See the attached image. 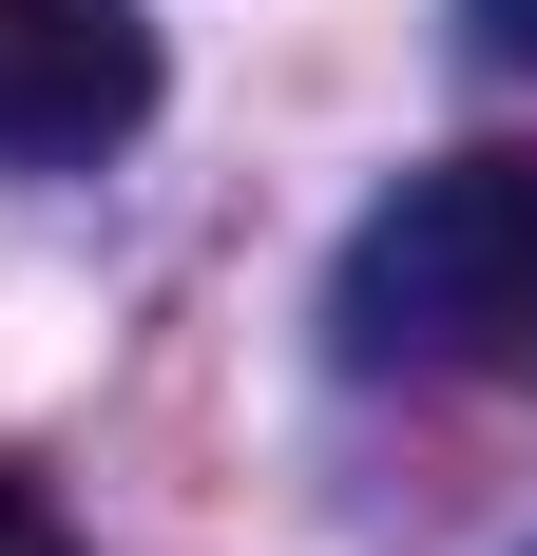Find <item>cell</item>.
<instances>
[{
    "mask_svg": "<svg viewBox=\"0 0 537 556\" xmlns=\"http://www.w3.org/2000/svg\"><path fill=\"white\" fill-rule=\"evenodd\" d=\"M346 365H441V384H537V154H441L403 173L346 269H326Z\"/></svg>",
    "mask_w": 537,
    "mask_h": 556,
    "instance_id": "cell-1",
    "label": "cell"
},
{
    "mask_svg": "<svg viewBox=\"0 0 537 556\" xmlns=\"http://www.w3.org/2000/svg\"><path fill=\"white\" fill-rule=\"evenodd\" d=\"M154 115V20L135 0H0V154H115Z\"/></svg>",
    "mask_w": 537,
    "mask_h": 556,
    "instance_id": "cell-2",
    "label": "cell"
},
{
    "mask_svg": "<svg viewBox=\"0 0 537 556\" xmlns=\"http://www.w3.org/2000/svg\"><path fill=\"white\" fill-rule=\"evenodd\" d=\"M0 556H77V538H58V500L20 480V460H0Z\"/></svg>",
    "mask_w": 537,
    "mask_h": 556,
    "instance_id": "cell-3",
    "label": "cell"
},
{
    "mask_svg": "<svg viewBox=\"0 0 537 556\" xmlns=\"http://www.w3.org/2000/svg\"><path fill=\"white\" fill-rule=\"evenodd\" d=\"M480 39H519V58H537V0H480Z\"/></svg>",
    "mask_w": 537,
    "mask_h": 556,
    "instance_id": "cell-4",
    "label": "cell"
}]
</instances>
